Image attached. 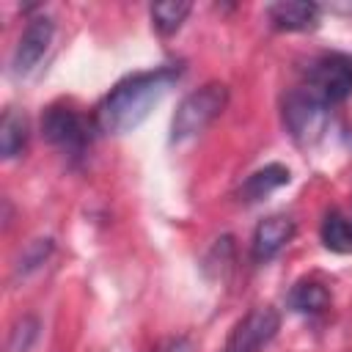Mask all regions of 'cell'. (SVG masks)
Returning <instances> with one entry per match:
<instances>
[{
  "label": "cell",
  "mask_w": 352,
  "mask_h": 352,
  "mask_svg": "<svg viewBox=\"0 0 352 352\" xmlns=\"http://www.w3.org/2000/svg\"><path fill=\"white\" fill-rule=\"evenodd\" d=\"M179 77V66H160L154 72H138L124 77L96 104V129L107 135H124L138 129L148 118V113L162 102V96L176 85Z\"/></svg>",
  "instance_id": "cell-1"
},
{
  "label": "cell",
  "mask_w": 352,
  "mask_h": 352,
  "mask_svg": "<svg viewBox=\"0 0 352 352\" xmlns=\"http://www.w3.org/2000/svg\"><path fill=\"white\" fill-rule=\"evenodd\" d=\"M226 104H228V88L223 82H206V85L190 91L179 102V107L170 118V143L179 146V143H187V140L198 138L201 132H206L220 118Z\"/></svg>",
  "instance_id": "cell-2"
},
{
  "label": "cell",
  "mask_w": 352,
  "mask_h": 352,
  "mask_svg": "<svg viewBox=\"0 0 352 352\" xmlns=\"http://www.w3.org/2000/svg\"><path fill=\"white\" fill-rule=\"evenodd\" d=\"M283 124L294 143L314 146L322 140L327 124H330V104L322 102L311 88H294L283 99Z\"/></svg>",
  "instance_id": "cell-3"
},
{
  "label": "cell",
  "mask_w": 352,
  "mask_h": 352,
  "mask_svg": "<svg viewBox=\"0 0 352 352\" xmlns=\"http://www.w3.org/2000/svg\"><path fill=\"white\" fill-rule=\"evenodd\" d=\"M305 77H308L305 88H311L322 102L327 104L344 102L352 94V55L324 52L311 60Z\"/></svg>",
  "instance_id": "cell-4"
},
{
  "label": "cell",
  "mask_w": 352,
  "mask_h": 352,
  "mask_svg": "<svg viewBox=\"0 0 352 352\" xmlns=\"http://www.w3.org/2000/svg\"><path fill=\"white\" fill-rule=\"evenodd\" d=\"M41 135L44 140H50L55 148L80 157L91 140L88 132V121L69 104H52L44 110L41 116Z\"/></svg>",
  "instance_id": "cell-5"
},
{
  "label": "cell",
  "mask_w": 352,
  "mask_h": 352,
  "mask_svg": "<svg viewBox=\"0 0 352 352\" xmlns=\"http://www.w3.org/2000/svg\"><path fill=\"white\" fill-rule=\"evenodd\" d=\"M280 314L272 305H256L231 330L223 352H261L278 333Z\"/></svg>",
  "instance_id": "cell-6"
},
{
  "label": "cell",
  "mask_w": 352,
  "mask_h": 352,
  "mask_svg": "<svg viewBox=\"0 0 352 352\" xmlns=\"http://www.w3.org/2000/svg\"><path fill=\"white\" fill-rule=\"evenodd\" d=\"M52 36H55V22L50 16H44V14L30 16L25 30L19 33V41H16L14 55H11L14 74H28L44 58V52L50 50Z\"/></svg>",
  "instance_id": "cell-7"
},
{
  "label": "cell",
  "mask_w": 352,
  "mask_h": 352,
  "mask_svg": "<svg viewBox=\"0 0 352 352\" xmlns=\"http://www.w3.org/2000/svg\"><path fill=\"white\" fill-rule=\"evenodd\" d=\"M294 231H297V226L286 214H270V217H264L256 226V231H253V242H250L253 261L256 264H267L270 258H275L292 242Z\"/></svg>",
  "instance_id": "cell-8"
},
{
  "label": "cell",
  "mask_w": 352,
  "mask_h": 352,
  "mask_svg": "<svg viewBox=\"0 0 352 352\" xmlns=\"http://www.w3.org/2000/svg\"><path fill=\"white\" fill-rule=\"evenodd\" d=\"M319 14H322V8L316 3H308V0H280V3H272L267 8L272 28L286 30V33L314 30L319 25Z\"/></svg>",
  "instance_id": "cell-9"
},
{
  "label": "cell",
  "mask_w": 352,
  "mask_h": 352,
  "mask_svg": "<svg viewBox=\"0 0 352 352\" xmlns=\"http://www.w3.org/2000/svg\"><path fill=\"white\" fill-rule=\"evenodd\" d=\"M289 179H292V173H289L286 165H280V162L264 165V168H258L256 173H250V176L245 179V184L239 187V198L248 201V204H256V201L267 198L272 190L289 184Z\"/></svg>",
  "instance_id": "cell-10"
},
{
  "label": "cell",
  "mask_w": 352,
  "mask_h": 352,
  "mask_svg": "<svg viewBox=\"0 0 352 352\" xmlns=\"http://www.w3.org/2000/svg\"><path fill=\"white\" fill-rule=\"evenodd\" d=\"M28 135H30V126H28V118L22 110H6L3 113V121H0V154L3 160H14L25 151L28 146Z\"/></svg>",
  "instance_id": "cell-11"
},
{
  "label": "cell",
  "mask_w": 352,
  "mask_h": 352,
  "mask_svg": "<svg viewBox=\"0 0 352 352\" xmlns=\"http://www.w3.org/2000/svg\"><path fill=\"white\" fill-rule=\"evenodd\" d=\"M286 302L294 314H322L330 305V289L319 280H297Z\"/></svg>",
  "instance_id": "cell-12"
},
{
  "label": "cell",
  "mask_w": 352,
  "mask_h": 352,
  "mask_svg": "<svg viewBox=\"0 0 352 352\" xmlns=\"http://www.w3.org/2000/svg\"><path fill=\"white\" fill-rule=\"evenodd\" d=\"M319 236L333 253H352V220L341 212H327L319 228Z\"/></svg>",
  "instance_id": "cell-13"
},
{
  "label": "cell",
  "mask_w": 352,
  "mask_h": 352,
  "mask_svg": "<svg viewBox=\"0 0 352 352\" xmlns=\"http://www.w3.org/2000/svg\"><path fill=\"white\" fill-rule=\"evenodd\" d=\"M192 11L190 0H165V3H154L151 6V22L162 36H173L182 22L187 19V14Z\"/></svg>",
  "instance_id": "cell-14"
},
{
  "label": "cell",
  "mask_w": 352,
  "mask_h": 352,
  "mask_svg": "<svg viewBox=\"0 0 352 352\" xmlns=\"http://www.w3.org/2000/svg\"><path fill=\"white\" fill-rule=\"evenodd\" d=\"M50 253H52V239H33V242H28L22 256H19V261H16V267H14V272L16 275H28L30 270L41 267Z\"/></svg>",
  "instance_id": "cell-15"
},
{
  "label": "cell",
  "mask_w": 352,
  "mask_h": 352,
  "mask_svg": "<svg viewBox=\"0 0 352 352\" xmlns=\"http://www.w3.org/2000/svg\"><path fill=\"white\" fill-rule=\"evenodd\" d=\"M36 336H38V322L33 316H22L11 330V352H28Z\"/></svg>",
  "instance_id": "cell-16"
},
{
  "label": "cell",
  "mask_w": 352,
  "mask_h": 352,
  "mask_svg": "<svg viewBox=\"0 0 352 352\" xmlns=\"http://www.w3.org/2000/svg\"><path fill=\"white\" fill-rule=\"evenodd\" d=\"M154 352H195L192 341L184 338V336H173V338H165Z\"/></svg>",
  "instance_id": "cell-17"
}]
</instances>
